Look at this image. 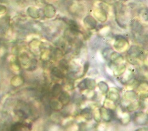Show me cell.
<instances>
[{
  "mask_svg": "<svg viewBox=\"0 0 148 131\" xmlns=\"http://www.w3.org/2000/svg\"><path fill=\"white\" fill-rule=\"evenodd\" d=\"M113 46L117 51L124 52L127 50L129 43L126 38L121 36V35H118L116 39Z\"/></svg>",
  "mask_w": 148,
  "mask_h": 131,
  "instance_id": "1",
  "label": "cell"
},
{
  "mask_svg": "<svg viewBox=\"0 0 148 131\" xmlns=\"http://www.w3.org/2000/svg\"><path fill=\"white\" fill-rule=\"evenodd\" d=\"M97 86L96 81L94 79L91 78H85L79 82L78 85V88L81 90H93L95 89Z\"/></svg>",
  "mask_w": 148,
  "mask_h": 131,
  "instance_id": "2",
  "label": "cell"
},
{
  "mask_svg": "<svg viewBox=\"0 0 148 131\" xmlns=\"http://www.w3.org/2000/svg\"><path fill=\"white\" fill-rule=\"evenodd\" d=\"M101 118H102L103 121L105 122H110L113 119L115 116L113 111L111 109L103 107V108L99 109Z\"/></svg>",
  "mask_w": 148,
  "mask_h": 131,
  "instance_id": "3",
  "label": "cell"
},
{
  "mask_svg": "<svg viewBox=\"0 0 148 131\" xmlns=\"http://www.w3.org/2000/svg\"><path fill=\"white\" fill-rule=\"evenodd\" d=\"M84 25L85 27L89 30H92L96 29L97 26V21L92 16H86L84 19Z\"/></svg>",
  "mask_w": 148,
  "mask_h": 131,
  "instance_id": "4",
  "label": "cell"
},
{
  "mask_svg": "<svg viewBox=\"0 0 148 131\" xmlns=\"http://www.w3.org/2000/svg\"><path fill=\"white\" fill-rule=\"evenodd\" d=\"M94 16L98 21L101 22H104L107 20V13L104 8H98L95 9L94 11Z\"/></svg>",
  "mask_w": 148,
  "mask_h": 131,
  "instance_id": "5",
  "label": "cell"
},
{
  "mask_svg": "<svg viewBox=\"0 0 148 131\" xmlns=\"http://www.w3.org/2000/svg\"><path fill=\"white\" fill-rule=\"evenodd\" d=\"M43 13L46 18H52L56 13V8L52 4H48L45 6L43 10Z\"/></svg>",
  "mask_w": 148,
  "mask_h": 131,
  "instance_id": "6",
  "label": "cell"
},
{
  "mask_svg": "<svg viewBox=\"0 0 148 131\" xmlns=\"http://www.w3.org/2000/svg\"><path fill=\"white\" fill-rule=\"evenodd\" d=\"M143 54V51L139 47L136 45H132L128 51V56L133 58H140Z\"/></svg>",
  "mask_w": 148,
  "mask_h": 131,
  "instance_id": "7",
  "label": "cell"
},
{
  "mask_svg": "<svg viewBox=\"0 0 148 131\" xmlns=\"http://www.w3.org/2000/svg\"><path fill=\"white\" fill-rule=\"evenodd\" d=\"M30 126L27 124L17 122L11 126V131H30Z\"/></svg>",
  "mask_w": 148,
  "mask_h": 131,
  "instance_id": "8",
  "label": "cell"
},
{
  "mask_svg": "<svg viewBox=\"0 0 148 131\" xmlns=\"http://www.w3.org/2000/svg\"><path fill=\"white\" fill-rule=\"evenodd\" d=\"M27 13L28 16L33 19H38L41 17L40 10L32 6L27 8Z\"/></svg>",
  "mask_w": 148,
  "mask_h": 131,
  "instance_id": "9",
  "label": "cell"
},
{
  "mask_svg": "<svg viewBox=\"0 0 148 131\" xmlns=\"http://www.w3.org/2000/svg\"><path fill=\"white\" fill-rule=\"evenodd\" d=\"M109 58L112 61L113 64L115 66L121 64V62L123 60V56L119 53L116 52H113L111 53Z\"/></svg>",
  "mask_w": 148,
  "mask_h": 131,
  "instance_id": "10",
  "label": "cell"
},
{
  "mask_svg": "<svg viewBox=\"0 0 148 131\" xmlns=\"http://www.w3.org/2000/svg\"><path fill=\"white\" fill-rule=\"evenodd\" d=\"M67 24L71 33L73 34H78L81 33L80 27L78 24V23L75 20H68L67 21Z\"/></svg>",
  "mask_w": 148,
  "mask_h": 131,
  "instance_id": "11",
  "label": "cell"
},
{
  "mask_svg": "<svg viewBox=\"0 0 148 131\" xmlns=\"http://www.w3.org/2000/svg\"><path fill=\"white\" fill-rule=\"evenodd\" d=\"M58 100L63 106L68 105L71 101L70 94L66 91L62 92L58 96Z\"/></svg>",
  "mask_w": 148,
  "mask_h": 131,
  "instance_id": "12",
  "label": "cell"
},
{
  "mask_svg": "<svg viewBox=\"0 0 148 131\" xmlns=\"http://www.w3.org/2000/svg\"><path fill=\"white\" fill-rule=\"evenodd\" d=\"M107 93V98L108 100L112 101L113 102H117L120 98V94L118 92V91L113 90V89L109 90Z\"/></svg>",
  "mask_w": 148,
  "mask_h": 131,
  "instance_id": "13",
  "label": "cell"
},
{
  "mask_svg": "<svg viewBox=\"0 0 148 131\" xmlns=\"http://www.w3.org/2000/svg\"><path fill=\"white\" fill-rule=\"evenodd\" d=\"M62 92V87L59 83H56L52 88L51 94L52 97L56 98L59 96Z\"/></svg>",
  "mask_w": 148,
  "mask_h": 131,
  "instance_id": "14",
  "label": "cell"
},
{
  "mask_svg": "<svg viewBox=\"0 0 148 131\" xmlns=\"http://www.w3.org/2000/svg\"><path fill=\"white\" fill-rule=\"evenodd\" d=\"M30 61H31V60H30L29 55L27 54V53L24 52L20 55L19 62L21 63L22 65H23L24 66L29 65Z\"/></svg>",
  "mask_w": 148,
  "mask_h": 131,
  "instance_id": "15",
  "label": "cell"
},
{
  "mask_svg": "<svg viewBox=\"0 0 148 131\" xmlns=\"http://www.w3.org/2000/svg\"><path fill=\"white\" fill-rule=\"evenodd\" d=\"M11 83L12 85L15 87H18L20 86H21L24 83L23 77L20 75L15 76L12 78Z\"/></svg>",
  "mask_w": 148,
  "mask_h": 131,
  "instance_id": "16",
  "label": "cell"
},
{
  "mask_svg": "<svg viewBox=\"0 0 148 131\" xmlns=\"http://www.w3.org/2000/svg\"><path fill=\"white\" fill-rule=\"evenodd\" d=\"M81 116L87 120H90L93 117V113L92 110L89 108H85L80 113Z\"/></svg>",
  "mask_w": 148,
  "mask_h": 131,
  "instance_id": "17",
  "label": "cell"
},
{
  "mask_svg": "<svg viewBox=\"0 0 148 131\" xmlns=\"http://www.w3.org/2000/svg\"><path fill=\"white\" fill-rule=\"evenodd\" d=\"M51 74L58 78V79H63L64 77H65V75L64 73H63L62 70H61L59 68H58V67H53L52 70H51Z\"/></svg>",
  "mask_w": 148,
  "mask_h": 131,
  "instance_id": "18",
  "label": "cell"
},
{
  "mask_svg": "<svg viewBox=\"0 0 148 131\" xmlns=\"http://www.w3.org/2000/svg\"><path fill=\"white\" fill-rule=\"evenodd\" d=\"M126 70V66L123 64H119L116 66L113 70V73L115 76L122 75L125 72Z\"/></svg>",
  "mask_w": 148,
  "mask_h": 131,
  "instance_id": "19",
  "label": "cell"
},
{
  "mask_svg": "<svg viewBox=\"0 0 148 131\" xmlns=\"http://www.w3.org/2000/svg\"><path fill=\"white\" fill-rule=\"evenodd\" d=\"M49 105H50L51 109L55 111H60L64 106L60 103V102L59 100H52L50 102V104Z\"/></svg>",
  "mask_w": 148,
  "mask_h": 131,
  "instance_id": "20",
  "label": "cell"
},
{
  "mask_svg": "<svg viewBox=\"0 0 148 131\" xmlns=\"http://www.w3.org/2000/svg\"><path fill=\"white\" fill-rule=\"evenodd\" d=\"M51 56L52 58L54 60H58L61 57L63 56V52L60 49L56 48L51 52Z\"/></svg>",
  "mask_w": 148,
  "mask_h": 131,
  "instance_id": "21",
  "label": "cell"
},
{
  "mask_svg": "<svg viewBox=\"0 0 148 131\" xmlns=\"http://www.w3.org/2000/svg\"><path fill=\"white\" fill-rule=\"evenodd\" d=\"M98 87L99 89L103 93H107L109 90V88L107 83L103 81H101L98 83Z\"/></svg>",
  "mask_w": 148,
  "mask_h": 131,
  "instance_id": "22",
  "label": "cell"
},
{
  "mask_svg": "<svg viewBox=\"0 0 148 131\" xmlns=\"http://www.w3.org/2000/svg\"><path fill=\"white\" fill-rule=\"evenodd\" d=\"M59 65L60 69L61 70L67 71V70H68V69L69 68V65L68 62L66 61V60H65V59H64V58L62 59V60H60L59 61Z\"/></svg>",
  "mask_w": 148,
  "mask_h": 131,
  "instance_id": "23",
  "label": "cell"
},
{
  "mask_svg": "<svg viewBox=\"0 0 148 131\" xmlns=\"http://www.w3.org/2000/svg\"><path fill=\"white\" fill-rule=\"evenodd\" d=\"M125 98L127 100H136L137 99L138 96L137 94L133 90H130L127 91L126 94H125Z\"/></svg>",
  "mask_w": 148,
  "mask_h": 131,
  "instance_id": "24",
  "label": "cell"
},
{
  "mask_svg": "<svg viewBox=\"0 0 148 131\" xmlns=\"http://www.w3.org/2000/svg\"><path fill=\"white\" fill-rule=\"evenodd\" d=\"M37 65H38V60H36L34 58L32 59L29 65V68L27 70L30 71L34 70L37 68Z\"/></svg>",
  "mask_w": 148,
  "mask_h": 131,
  "instance_id": "25",
  "label": "cell"
},
{
  "mask_svg": "<svg viewBox=\"0 0 148 131\" xmlns=\"http://www.w3.org/2000/svg\"><path fill=\"white\" fill-rule=\"evenodd\" d=\"M132 27H133V29L135 31L138 32V31H140L141 30V29H142V25L140 24L138 21H136V22L133 23Z\"/></svg>",
  "mask_w": 148,
  "mask_h": 131,
  "instance_id": "26",
  "label": "cell"
},
{
  "mask_svg": "<svg viewBox=\"0 0 148 131\" xmlns=\"http://www.w3.org/2000/svg\"><path fill=\"white\" fill-rule=\"evenodd\" d=\"M93 117H94L95 120L97 122L100 121L101 119V116H100V111L99 109H97L95 111L94 113H93Z\"/></svg>",
  "mask_w": 148,
  "mask_h": 131,
  "instance_id": "27",
  "label": "cell"
},
{
  "mask_svg": "<svg viewBox=\"0 0 148 131\" xmlns=\"http://www.w3.org/2000/svg\"><path fill=\"white\" fill-rule=\"evenodd\" d=\"M7 7L5 5L0 4V16L4 14L7 12Z\"/></svg>",
  "mask_w": 148,
  "mask_h": 131,
  "instance_id": "28",
  "label": "cell"
},
{
  "mask_svg": "<svg viewBox=\"0 0 148 131\" xmlns=\"http://www.w3.org/2000/svg\"><path fill=\"white\" fill-rule=\"evenodd\" d=\"M89 66H90V63L87 62L85 64H84V71H83V75H85V73L87 72L88 70L89 69Z\"/></svg>",
  "mask_w": 148,
  "mask_h": 131,
  "instance_id": "29",
  "label": "cell"
},
{
  "mask_svg": "<svg viewBox=\"0 0 148 131\" xmlns=\"http://www.w3.org/2000/svg\"><path fill=\"white\" fill-rule=\"evenodd\" d=\"M114 1V0H106V1L107 3H112V2H113Z\"/></svg>",
  "mask_w": 148,
  "mask_h": 131,
  "instance_id": "30",
  "label": "cell"
},
{
  "mask_svg": "<svg viewBox=\"0 0 148 131\" xmlns=\"http://www.w3.org/2000/svg\"><path fill=\"white\" fill-rule=\"evenodd\" d=\"M120 1H121L123 2H126V1H128V0H120Z\"/></svg>",
  "mask_w": 148,
  "mask_h": 131,
  "instance_id": "31",
  "label": "cell"
},
{
  "mask_svg": "<svg viewBox=\"0 0 148 131\" xmlns=\"http://www.w3.org/2000/svg\"><path fill=\"white\" fill-rule=\"evenodd\" d=\"M75 1H81V0H75Z\"/></svg>",
  "mask_w": 148,
  "mask_h": 131,
  "instance_id": "32",
  "label": "cell"
},
{
  "mask_svg": "<svg viewBox=\"0 0 148 131\" xmlns=\"http://www.w3.org/2000/svg\"><path fill=\"white\" fill-rule=\"evenodd\" d=\"M50 1H55V0H50Z\"/></svg>",
  "mask_w": 148,
  "mask_h": 131,
  "instance_id": "33",
  "label": "cell"
}]
</instances>
